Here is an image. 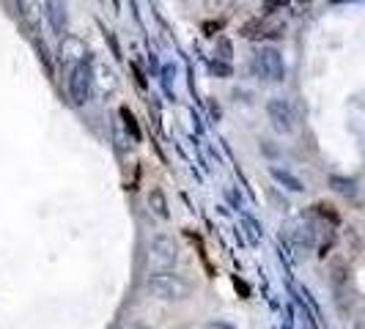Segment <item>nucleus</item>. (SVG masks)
Instances as JSON below:
<instances>
[{
	"label": "nucleus",
	"mask_w": 365,
	"mask_h": 329,
	"mask_svg": "<svg viewBox=\"0 0 365 329\" xmlns=\"http://www.w3.org/2000/svg\"><path fill=\"white\" fill-rule=\"evenodd\" d=\"M146 291L154 299H160V302H184V299L192 296V286H190V280H184L182 274L163 272V274H148Z\"/></svg>",
	"instance_id": "1"
},
{
	"label": "nucleus",
	"mask_w": 365,
	"mask_h": 329,
	"mask_svg": "<svg viewBox=\"0 0 365 329\" xmlns=\"http://www.w3.org/2000/svg\"><path fill=\"white\" fill-rule=\"evenodd\" d=\"M179 263V244L173 236H154L146 247V272L148 274H163L173 272V266Z\"/></svg>",
	"instance_id": "2"
},
{
	"label": "nucleus",
	"mask_w": 365,
	"mask_h": 329,
	"mask_svg": "<svg viewBox=\"0 0 365 329\" xmlns=\"http://www.w3.org/2000/svg\"><path fill=\"white\" fill-rule=\"evenodd\" d=\"M250 72L256 74L258 80H267V83H280L286 80V63H283V55L277 53L274 47H258L253 58H250Z\"/></svg>",
	"instance_id": "3"
},
{
	"label": "nucleus",
	"mask_w": 365,
	"mask_h": 329,
	"mask_svg": "<svg viewBox=\"0 0 365 329\" xmlns=\"http://www.w3.org/2000/svg\"><path fill=\"white\" fill-rule=\"evenodd\" d=\"M66 91H69V99H72L74 108H83L91 102V93H93V69L88 61L77 63L72 66L69 72V80H66Z\"/></svg>",
	"instance_id": "4"
},
{
	"label": "nucleus",
	"mask_w": 365,
	"mask_h": 329,
	"mask_svg": "<svg viewBox=\"0 0 365 329\" xmlns=\"http://www.w3.org/2000/svg\"><path fill=\"white\" fill-rule=\"evenodd\" d=\"M286 33L283 22H274L269 17H253L245 25H239V36L250 38V41H267V38H280Z\"/></svg>",
	"instance_id": "5"
},
{
	"label": "nucleus",
	"mask_w": 365,
	"mask_h": 329,
	"mask_svg": "<svg viewBox=\"0 0 365 329\" xmlns=\"http://www.w3.org/2000/svg\"><path fill=\"white\" fill-rule=\"evenodd\" d=\"M267 118L277 135H292L297 129V113L289 99H269L267 102Z\"/></svg>",
	"instance_id": "6"
},
{
	"label": "nucleus",
	"mask_w": 365,
	"mask_h": 329,
	"mask_svg": "<svg viewBox=\"0 0 365 329\" xmlns=\"http://www.w3.org/2000/svg\"><path fill=\"white\" fill-rule=\"evenodd\" d=\"M44 17L50 22L58 36L66 33V22H69V14H66V0H44Z\"/></svg>",
	"instance_id": "7"
},
{
	"label": "nucleus",
	"mask_w": 365,
	"mask_h": 329,
	"mask_svg": "<svg viewBox=\"0 0 365 329\" xmlns=\"http://www.w3.org/2000/svg\"><path fill=\"white\" fill-rule=\"evenodd\" d=\"M91 69H93V85H99V91L102 93H113L115 88H118V77H115V72L110 69L108 63L96 61Z\"/></svg>",
	"instance_id": "8"
},
{
	"label": "nucleus",
	"mask_w": 365,
	"mask_h": 329,
	"mask_svg": "<svg viewBox=\"0 0 365 329\" xmlns=\"http://www.w3.org/2000/svg\"><path fill=\"white\" fill-rule=\"evenodd\" d=\"M58 55H61V61H66V63H74V66H77V63H83V58H86V44H83L77 36H63Z\"/></svg>",
	"instance_id": "9"
},
{
	"label": "nucleus",
	"mask_w": 365,
	"mask_h": 329,
	"mask_svg": "<svg viewBox=\"0 0 365 329\" xmlns=\"http://www.w3.org/2000/svg\"><path fill=\"white\" fill-rule=\"evenodd\" d=\"M148 206L154 209V214H157V217L168 219V201H165L163 189H151V195H148Z\"/></svg>",
	"instance_id": "10"
},
{
	"label": "nucleus",
	"mask_w": 365,
	"mask_h": 329,
	"mask_svg": "<svg viewBox=\"0 0 365 329\" xmlns=\"http://www.w3.org/2000/svg\"><path fill=\"white\" fill-rule=\"evenodd\" d=\"M121 118H124V127H127V132H132V137H135V143H140V127H138V121H135V115H132V110L127 108V105H121Z\"/></svg>",
	"instance_id": "11"
},
{
	"label": "nucleus",
	"mask_w": 365,
	"mask_h": 329,
	"mask_svg": "<svg viewBox=\"0 0 365 329\" xmlns=\"http://www.w3.org/2000/svg\"><path fill=\"white\" fill-rule=\"evenodd\" d=\"M289 6V0H264V17H272L277 11H283Z\"/></svg>",
	"instance_id": "12"
},
{
	"label": "nucleus",
	"mask_w": 365,
	"mask_h": 329,
	"mask_svg": "<svg viewBox=\"0 0 365 329\" xmlns=\"http://www.w3.org/2000/svg\"><path fill=\"white\" fill-rule=\"evenodd\" d=\"M234 0H206V9L209 11H220V9H225V6H231Z\"/></svg>",
	"instance_id": "13"
},
{
	"label": "nucleus",
	"mask_w": 365,
	"mask_h": 329,
	"mask_svg": "<svg viewBox=\"0 0 365 329\" xmlns=\"http://www.w3.org/2000/svg\"><path fill=\"white\" fill-rule=\"evenodd\" d=\"M357 329H365V308L360 310V315H357Z\"/></svg>",
	"instance_id": "14"
}]
</instances>
